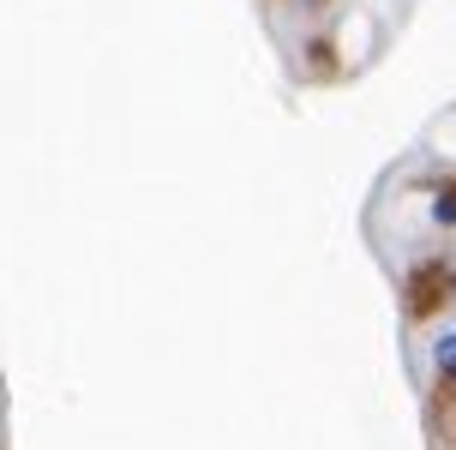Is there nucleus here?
<instances>
[{
	"mask_svg": "<svg viewBox=\"0 0 456 450\" xmlns=\"http://www.w3.org/2000/svg\"><path fill=\"white\" fill-rule=\"evenodd\" d=\"M451 366H456V324L444 331V337H433V372H438V379H451Z\"/></svg>",
	"mask_w": 456,
	"mask_h": 450,
	"instance_id": "1",
	"label": "nucleus"
},
{
	"mask_svg": "<svg viewBox=\"0 0 456 450\" xmlns=\"http://www.w3.org/2000/svg\"><path fill=\"white\" fill-rule=\"evenodd\" d=\"M433 217H438V223H451V228H456V186H444V192L433 199Z\"/></svg>",
	"mask_w": 456,
	"mask_h": 450,
	"instance_id": "2",
	"label": "nucleus"
},
{
	"mask_svg": "<svg viewBox=\"0 0 456 450\" xmlns=\"http://www.w3.org/2000/svg\"><path fill=\"white\" fill-rule=\"evenodd\" d=\"M438 384H451V390H456V366H451V379H438Z\"/></svg>",
	"mask_w": 456,
	"mask_h": 450,
	"instance_id": "3",
	"label": "nucleus"
},
{
	"mask_svg": "<svg viewBox=\"0 0 456 450\" xmlns=\"http://www.w3.org/2000/svg\"><path fill=\"white\" fill-rule=\"evenodd\" d=\"M451 282H456V276H451ZM451 294H456V289H451Z\"/></svg>",
	"mask_w": 456,
	"mask_h": 450,
	"instance_id": "4",
	"label": "nucleus"
}]
</instances>
